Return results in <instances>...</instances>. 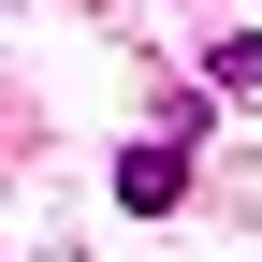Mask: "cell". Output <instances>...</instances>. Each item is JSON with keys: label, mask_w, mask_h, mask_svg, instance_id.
Listing matches in <instances>:
<instances>
[{"label": "cell", "mask_w": 262, "mask_h": 262, "mask_svg": "<svg viewBox=\"0 0 262 262\" xmlns=\"http://www.w3.org/2000/svg\"><path fill=\"white\" fill-rule=\"evenodd\" d=\"M117 204H131V219H175V204H189V146H175V131H146V146L117 160Z\"/></svg>", "instance_id": "obj_1"}, {"label": "cell", "mask_w": 262, "mask_h": 262, "mask_svg": "<svg viewBox=\"0 0 262 262\" xmlns=\"http://www.w3.org/2000/svg\"><path fill=\"white\" fill-rule=\"evenodd\" d=\"M204 88H262V29H219L204 44Z\"/></svg>", "instance_id": "obj_2"}]
</instances>
